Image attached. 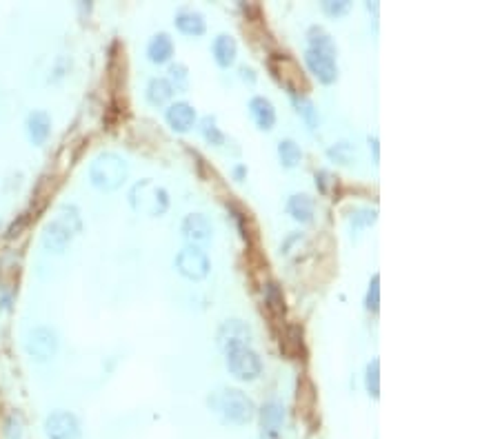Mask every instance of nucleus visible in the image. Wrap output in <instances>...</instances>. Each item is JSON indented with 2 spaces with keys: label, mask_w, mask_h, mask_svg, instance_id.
<instances>
[{
  "label": "nucleus",
  "mask_w": 500,
  "mask_h": 439,
  "mask_svg": "<svg viewBox=\"0 0 500 439\" xmlns=\"http://www.w3.org/2000/svg\"><path fill=\"white\" fill-rule=\"evenodd\" d=\"M82 229V222H80V213L76 207H60L58 216L51 220L47 227H45V233H42V246L49 251V253H62L71 244L73 235Z\"/></svg>",
  "instance_id": "1"
},
{
  "label": "nucleus",
  "mask_w": 500,
  "mask_h": 439,
  "mask_svg": "<svg viewBox=\"0 0 500 439\" xmlns=\"http://www.w3.org/2000/svg\"><path fill=\"white\" fill-rule=\"evenodd\" d=\"M211 406L216 409V413H220L222 422L227 424H236L242 426L253 420L256 415V406L253 402L238 389H225L214 395V400H209Z\"/></svg>",
  "instance_id": "2"
},
{
  "label": "nucleus",
  "mask_w": 500,
  "mask_h": 439,
  "mask_svg": "<svg viewBox=\"0 0 500 439\" xmlns=\"http://www.w3.org/2000/svg\"><path fill=\"white\" fill-rule=\"evenodd\" d=\"M127 162L116 153H100L93 158L89 167V180L96 189L116 191L127 180Z\"/></svg>",
  "instance_id": "3"
},
{
  "label": "nucleus",
  "mask_w": 500,
  "mask_h": 439,
  "mask_svg": "<svg viewBox=\"0 0 500 439\" xmlns=\"http://www.w3.org/2000/svg\"><path fill=\"white\" fill-rule=\"evenodd\" d=\"M130 205L134 211L145 213V216H163L169 207V194L161 187L156 185L154 180H141L136 182L130 191Z\"/></svg>",
  "instance_id": "4"
},
{
  "label": "nucleus",
  "mask_w": 500,
  "mask_h": 439,
  "mask_svg": "<svg viewBox=\"0 0 500 439\" xmlns=\"http://www.w3.org/2000/svg\"><path fill=\"white\" fill-rule=\"evenodd\" d=\"M225 353H227V368L233 377H238L242 382H251L262 373V362H260L258 353L253 348L236 346V348H229Z\"/></svg>",
  "instance_id": "5"
},
{
  "label": "nucleus",
  "mask_w": 500,
  "mask_h": 439,
  "mask_svg": "<svg viewBox=\"0 0 500 439\" xmlns=\"http://www.w3.org/2000/svg\"><path fill=\"white\" fill-rule=\"evenodd\" d=\"M176 269L180 275L187 277V280H205L211 266L203 249H198L194 244H187L185 249H180L176 255Z\"/></svg>",
  "instance_id": "6"
},
{
  "label": "nucleus",
  "mask_w": 500,
  "mask_h": 439,
  "mask_svg": "<svg viewBox=\"0 0 500 439\" xmlns=\"http://www.w3.org/2000/svg\"><path fill=\"white\" fill-rule=\"evenodd\" d=\"M25 348L36 362H49L58 353V333L49 326H36L27 335Z\"/></svg>",
  "instance_id": "7"
},
{
  "label": "nucleus",
  "mask_w": 500,
  "mask_h": 439,
  "mask_svg": "<svg viewBox=\"0 0 500 439\" xmlns=\"http://www.w3.org/2000/svg\"><path fill=\"white\" fill-rule=\"evenodd\" d=\"M45 435L49 439H80V422L69 411H56L47 415Z\"/></svg>",
  "instance_id": "8"
},
{
  "label": "nucleus",
  "mask_w": 500,
  "mask_h": 439,
  "mask_svg": "<svg viewBox=\"0 0 500 439\" xmlns=\"http://www.w3.org/2000/svg\"><path fill=\"white\" fill-rule=\"evenodd\" d=\"M305 62L314 76L321 80L323 84H332L338 78V67H336V56L332 53H323L307 47L305 51Z\"/></svg>",
  "instance_id": "9"
},
{
  "label": "nucleus",
  "mask_w": 500,
  "mask_h": 439,
  "mask_svg": "<svg viewBox=\"0 0 500 439\" xmlns=\"http://www.w3.org/2000/svg\"><path fill=\"white\" fill-rule=\"evenodd\" d=\"M271 69L276 73V78H278L292 93H303V89H305V82L301 76L303 71L298 69L296 60H292L289 56H276V58H271Z\"/></svg>",
  "instance_id": "10"
},
{
  "label": "nucleus",
  "mask_w": 500,
  "mask_h": 439,
  "mask_svg": "<svg viewBox=\"0 0 500 439\" xmlns=\"http://www.w3.org/2000/svg\"><path fill=\"white\" fill-rule=\"evenodd\" d=\"M251 339V328L242 322V319H227L222 322L218 330V344L222 351L236 348V346H249Z\"/></svg>",
  "instance_id": "11"
},
{
  "label": "nucleus",
  "mask_w": 500,
  "mask_h": 439,
  "mask_svg": "<svg viewBox=\"0 0 500 439\" xmlns=\"http://www.w3.org/2000/svg\"><path fill=\"white\" fill-rule=\"evenodd\" d=\"M211 233H214L211 222L203 216V213H189V216L183 220V235L189 244H194V246L205 244L211 240Z\"/></svg>",
  "instance_id": "12"
},
{
  "label": "nucleus",
  "mask_w": 500,
  "mask_h": 439,
  "mask_svg": "<svg viewBox=\"0 0 500 439\" xmlns=\"http://www.w3.org/2000/svg\"><path fill=\"white\" fill-rule=\"evenodd\" d=\"M169 127L178 133H187L196 124V109L189 102H174L165 113Z\"/></svg>",
  "instance_id": "13"
},
{
  "label": "nucleus",
  "mask_w": 500,
  "mask_h": 439,
  "mask_svg": "<svg viewBox=\"0 0 500 439\" xmlns=\"http://www.w3.org/2000/svg\"><path fill=\"white\" fill-rule=\"evenodd\" d=\"M249 113H251V118H253V122L258 124V129H262V131L274 129V124H276V109H274L271 100L262 98V95H256V98H251V100H249Z\"/></svg>",
  "instance_id": "14"
},
{
  "label": "nucleus",
  "mask_w": 500,
  "mask_h": 439,
  "mask_svg": "<svg viewBox=\"0 0 500 439\" xmlns=\"http://www.w3.org/2000/svg\"><path fill=\"white\" fill-rule=\"evenodd\" d=\"M51 133V118L47 111H31L27 115V136L34 144H45Z\"/></svg>",
  "instance_id": "15"
},
{
  "label": "nucleus",
  "mask_w": 500,
  "mask_h": 439,
  "mask_svg": "<svg viewBox=\"0 0 500 439\" xmlns=\"http://www.w3.org/2000/svg\"><path fill=\"white\" fill-rule=\"evenodd\" d=\"M147 56H149V60L154 62V65H165V62L172 60V56H174V42H172V38H169V34L161 31V34H156L152 40H149Z\"/></svg>",
  "instance_id": "16"
},
{
  "label": "nucleus",
  "mask_w": 500,
  "mask_h": 439,
  "mask_svg": "<svg viewBox=\"0 0 500 439\" xmlns=\"http://www.w3.org/2000/svg\"><path fill=\"white\" fill-rule=\"evenodd\" d=\"M176 27L187 36H203L205 34V16L194 9H180L176 14Z\"/></svg>",
  "instance_id": "17"
},
{
  "label": "nucleus",
  "mask_w": 500,
  "mask_h": 439,
  "mask_svg": "<svg viewBox=\"0 0 500 439\" xmlns=\"http://www.w3.org/2000/svg\"><path fill=\"white\" fill-rule=\"evenodd\" d=\"M211 51H214V58L220 67H231L236 62V53H238V45L229 34H220L214 45H211Z\"/></svg>",
  "instance_id": "18"
},
{
  "label": "nucleus",
  "mask_w": 500,
  "mask_h": 439,
  "mask_svg": "<svg viewBox=\"0 0 500 439\" xmlns=\"http://www.w3.org/2000/svg\"><path fill=\"white\" fill-rule=\"evenodd\" d=\"M314 198H310L307 194H296L289 198V202H287V211H289V216L298 222H303V224H310L314 220Z\"/></svg>",
  "instance_id": "19"
},
{
  "label": "nucleus",
  "mask_w": 500,
  "mask_h": 439,
  "mask_svg": "<svg viewBox=\"0 0 500 439\" xmlns=\"http://www.w3.org/2000/svg\"><path fill=\"white\" fill-rule=\"evenodd\" d=\"M285 420L283 406L278 402H269L260 409V426L262 433H278Z\"/></svg>",
  "instance_id": "20"
},
{
  "label": "nucleus",
  "mask_w": 500,
  "mask_h": 439,
  "mask_svg": "<svg viewBox=\"0 0 500 439\" xmlns=\"http://www.w3.org/2000/svg\"><path fill=\"white\" fill-rule=\"evenodd\" d=\"M172 95H174V87L169 84V80H165V78L149 80V84H147V100L152 104L161 106V104L172 100Z\"/></svg>",
  "instance_id": "21"
},
{
  "label": "nucleus",
  "mask_w": 500,
  "mask_h": 439,
  "mask_svg": "<svg viewBox=\"0 0 500 439\" xmlns=\"http://www.w3.org/2000/svg\"><path fill=\"white\" fill-rule=\"evenodd\" d=\"M310 49L323 51V53H332V56H336V45H334L332 36H329L327 31L321 29V27H312L310 29Z\"/></svg>",
  "instance_id": "22"
},
{
  "label": "nucleus",
  "mask_w": 500,
  "mask_h": 439,
  "mask_svg": "<svg viewBox=\"0 0 500 439\" xmlns=\"http://www.w3.org/2000/svg\"><path fill=\"white\" fill-rule=\"evenodd\" d=\"M292 100H294V104H296V111L305 118V122L310 124L312 129H316V124H318V111H316L314 102L307 98V95H303V93H292Z\"/></svg>",
  "instance_id": "23"
},
{
  "label": "nucleus",
  "mask_w": 500,
  "mask_h": 439,
  "mask_svg": "<svg viewBox=\"0 0 500 439\" xmlns=\"http://www.w3.org/2000/svg\"><path fill=\"white\" fill-rule=\"evenodd\" d=\"M278 156H280L283 167H287V169H294V167L303 160L301 147H298L294 140H280V144H278Z\"/></svg>",
  "instance_id": "24"
},
{
  "label": "nucleus",
  "mask_w": 500,
  "mask_h": 439,
  "mask_svg": "<svg viewBox=\"0 0 500 439\" xmlns=\"http://www.w3.org/2000/svg\"><path fill=\"white\" fill-rule=\"evenodd\" d=\"M200 131H203L205 140L209 144H216V147L225 144V136H222V131L216 127V118L214 115H205L203 120H200Z\"/></svg>",
  "instance_id": "25"
},
{
  "label": "nucleus",
  "mask_w": 500,
  "mask_h": 439,
  "mask_svg": "<svg viewBox=\"0 0 500 439\" xmlns=\"http://www.w3.org/2000/svg\"><path fill=\"white\" fill-rule=\"evenodd\" d=\"M365 386L371 398H378L380 395V359H374L367 364V373H365Z\"/></svg>",
  "instance_id": "26"
},
{
  "label": "nucleus",
  "mask_w": 500,
  "mask_h": 439,
  "mask_svg": "<svg viewBox=\"0 0 500 439\" xmlns=\"http://www.w3.org/2000/svg\"><path fill=\"white\" fill-rule=\"evenodd\" d=\"M169 78H172V87L178 89V91H187L189 87V73H187V67L183 62H176V65L169 67Z\"/></svg>",
  "instance_id": "27"
},
{
  "label": "nucleus",
  "mask_w": 500,
  "mask_h": 439,
  "mask_svg": "<svg viewBox=\"0 0 500 439\" xmlns=\"http://www.w3.org/2000/svg\"><path fill=\"white\" fill-rule=\"evenodd\" d=\"M265 297H267V306H269V310L274 315H283L285 313V299H283V293H280L278 284H269Z\"/></svg>",
  "instance_id": "28"
},
{
  "label": "nucleus",
  "mask_w": 500,
  "mask_h": 439,
  "mask_svg": "<svg viewBox=\"0 0 500 439\" xmlns=\"http://www.w3.org/2000/svg\"><path fill=\"white\" fill-rule=\"evenodd\" d=\"M356 151H354V147L352 144H347V142H338L336 147L329 149V158H334L338 160V162H343V165H349L354 160Z\"/></svg>",
  "instance_id": "29"
},
{
  "label": "nucleus",
  "mask_w": 500,
  "mask_h": 439,
  "mask_svg": "<svg viewBox=\"0 0 500 439\" xmlns=\"http://www.w3.org/2000/svg\"><path fill=\"white\" fill-rule=\"evenodd\" d=\"M365 304L369 310H378L380 306V275L376 273L374 277H371V282H369V291H367V299H365Z\"/></svg>",
  "instance_id": "30"
},
{
  "label": "nucleus",
  "mask_w": 500,
  "mask_h": 439,
  "mask_svg": "<svg viewBox=\"0 0 500 439\" xmlns=\"http://www.w3.org/2000/svg\"><path fill=\"white\" fill-rule=\"evenodd\" d=\"M5 437L7 439H23V420L12 413L5 422Z\"/></svg>",
  "instance_id": "31"
},
{
  "label": "nucleus",
  "mask_w": 500,
  "mask_h": 439,
  "mask_svg": "<svg viewBox=\"0 0 500 439\" xmlns=\"http://www.w3.org/2000/svg\"><path fill=\"white\" fill-rule=\"evenodd\" d=\"M349 7H352L349 0H325L323 12L329 14V16H343V14L349 12Z\"/></svg>",
  "instance_id": "32"
},
{
  "label": "nucleus",
  "mask_w": 500,
  "mask_h": 439,
  "mask_svg": "<svg viewBox=\"0 0 500 439\" xmlns=\"http://www.w3.org/2000/svg\"><path fill=\"white\" fill-rule=\"evenodd\" d=\"M376 222V211L371 209H358L354 216V227H369V224Z\"/></svg>",
  "instance_id": "33"
},
{
  "label": "nucleus",
  "mask_w": 500,
  "mask_h": 439,
  "mask_svg": "<svg viewBox=\"0 0 500 439\" xmlns=\"http://www.w3.org/2000/svg\"><path fill=\"white\" fill-rule=\"evenodd\" d=\"M329 180H332V174H329V171H318L316 174V185L321 187L323 194H327V182Z\"/></svg>",
  "instance_id": "34"
},
{
  "label": "nucleus",
  "mask_w": 500,
  "mask_h": 439,
  "mask_svg": "<svg viewBox=\"0 0 500 439\" xmlns=\"http://www.w3.org/2000/svg\"><path fill=\"white\" fill-rule=\"evenodd\" d=\"M240 76H242L244 80H249V82L256 80V76H253V69H249V67H240Z\"/></svg>",
  "instance_id": "35"
},
{
  "label": "nucleus",
  "mask_w": 500,
  "mask_h": 439,
  "mask_svg": "<svg viewBox=\"0 0 500 439\" xmlns=\"http://www.w3.org/2000/svg\"><path fill=\"white\" fill-rule=\"evenodd\" d=\"M244 174H247V169H244L242 165H238L236 169H233V176H236V180H242V178H244Z\"/></svg>",
  "instance_id": "36"
},
{
  "label": "nucleus",
  "mask_w": 500,
  "mask_h": 439,
  "mask_svg": "<svg viewBox=\"0 0 500 439\" xmlns=\"http://www.w3.org/2000/svg\"><path fill=\"white\" fill-rule=\"evenodd\" d=\"M260 439H278V433H262Z\"/></svg>",
  "instance_id": "37"
}]
</instances>
